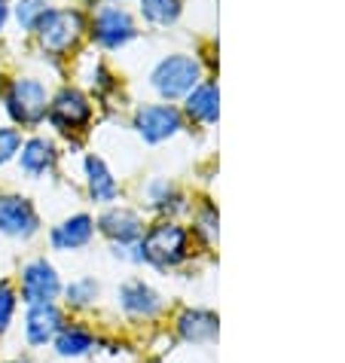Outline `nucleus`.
Here are the masks:
<instances>
[{
    "instance_id": "f257e3e1",
    "label": "nucleus",
    "mask_w": 345,
    "mask_h": 363,
    "mask_svg": "<svg viewBox=\"0 0 345 363\" xmlns=\"http://www.w3.org/2000/svg\"><path fill=\"white\" fill-rule=\"evenodd\" d=\"M141 263L156 269H175L190 257V232L175 220H159L138 241Z\"/></svg>"
},
{
    "instance_id": "f03ea898",
    "label": "nucleus",
    "mask_w": 345,
    "mask_h": 363,
    "mask_svg": "<svg viewBox=\"0 0 345 363\" xmlns=\"http://www.w3.org/2000/svg\"><path fill=\"white\" fill-rule=\"evenodd\" d=\"M80 34H83V16L77 9H46L37 22L40 46L53 55L67 52L80 40Z\"/></svg>"
},
{
    "instance_id": "7ed1b4c3",
    "label": "nucleus",
    "mask_w": 345,
    "mask_h": 363,
    "mask_svg": "<svg viewBox=\"0 0 345 363\" xmlns=\"http://www.w3.org/2000/svg\"><path fill=\"white\" fill-rule=\"evenodd\" d=\"M199 77H202V70H199L196 58L168 55V58H162V62L156 65V70H153V89L162 98L175 101V98L190 95L192 89L199 86Z\"/></svg>"
},
{
    "instance_id": "20e7f679",
    "label": "nucleus",
    "mask_w": 345,
    "mask_h": 363,
    "mask_svg": "<svg viewBox=\"0 0 345 363\" xmlns=\"http://www.w3.org/2000/svg\"><path fill=\"white\" fill-rule=\"evenodd\" d=\"M62 278L53 263H46L43 257L25 263L22 272H18V290L16 294L22 296L25 306H43V302H55L62 296Z\"/></svg>"
},
{
    "instance_id": "39448f33",
    "label": "nucleus",
    "mask_w": 345,
    "mask_h": 363,
    "mask_svg": "<svg viewBox=\"0 0 345 363\" xmlns=\"http://www.w3.org/2000/svg\"><path fill=\"white\" fill-rule=\"evenodd\" d=\"M6 110L16 123L37 125L46 116V89L37 79H13L6 92Z\"/></svg>"
},
{
    "instance_id": "423d86ee",
    "label": "nucleus",
    "mask_w": 345,
    "mask_h": 363,
    "mask_svg": "<svg viewBox=\"0 0 345 363\" xmlns=\"http://www.w3.org/2000/svg\"><path fill=\"white\" fill-rule=\"evenodd\" d=\"M135 128L147 144H159V140L177 135L184 128V119L171 104H147L135 113Z\"/></svg>"
},
{
    "instance_id": "0eeeda50",
    "label": "nucleus",
    "mask_w": 345,
    "mask_h": 363,
    "mask_svg": "<svg viewBox=\"0 0 345 363\" xmlns=\"http://www.w3.org/2000/svg\"><path fill=\"white\" fill-rule=\"evenodd\" d=\"M40 229L34 205L22 196H0V235L6 238H31Z\"/></svg>"
},
{
    "instance_id": "6e6552de",
    "label": "nucleus",
    "mask_w": 345,
    "mask_h": 363,
    "mask_svg": "<svg viewBox=\"0 0 345 363\" xmlns=\"http://www.w3.org/2000/svg\"><path fill=\"white\" fill-rule=\"evenodd\" d=\"M65 327V311L55 302H43V306H28L25 311V342L31 348L53 345L58 330Z\"/></svg>"
},
{
    "instance_id": "1a4fd4ad",
    "label": "nucleus",
    "mask_w": 345,
    "mask_h": 363,
    "mask_svg": "<svg viewBox=\"0 0 345 363\" xmlns=\"http://www.w3.org/2000/svg\"><path fill=\"white\" fill-rule=\"evenodd\" d=\"M92 34H95V40L101 46L119 49V46H126L128 40L135 37V22H131V16L126 13L123 6H104L95 16Z\"/></svg>"
},
{
    "instance_id": "9d476101",
    "label": "nucleus",
    "mask_w": 345,
    "mask_h": 363,
    "mask_svg": "<svg viewBox=\"0 0 345 363\" xmlns=\"http://www.w3.org/2000/svg\"><path fill=\"white\" fill-rule=\"evenodd\" d=\"M89 116H92V104H89V98L80 92V89H62V92L55 95L53 107H49V119H53V125L62 128V132L86 125Z\"/></svg>"
},
{
    "instance_id": "9b49d317",
    "label": "nucleus",
    "mask_w": 345,
    "mask_h": 363,
    "mask_svg": "<svg viewBox=\"0 0 345 363\" xmlns=\"http://www.w3.org/2000/svg\"><path fill=\"white\" fill-rule=\"evenodd\" d=\"M98 232L104 238H110L114 245H138L141 235H144V223L131 208H110L98 217Z\"/></svg>"
},
{
    "instance_id": "f8f14e48",
    "label": "nucleus",
    "mask_w": 345,
    "mask_h": 363,
    "mask_svg": "<svg viewBox=\"0 0 345 363\" xmlns=\"http://www.w3.org/2000/svg\"><path fill=\"white\" fill-rule=\"evenodd\" d=\"M119 308H123L131 320H150L162 311V299L144 281H126V284L119 287Z\"/></svg>"
},
{
    "instance_id": "ddd939ff",
    "label": "nucleus",
    "mask_w": 345,
    "mask_h": 363,
    "mask_svg": "<svg viewBox=\"0 0 345 363\" xmlns=\"http://www.w3.org/2000/svg\"><path fill=\"white\" fill-rule=\"evenodd\" d=\"M53 345H55V354L58 357H65V360H77V357H86V354H92L95 345H98V336H95V330L83 324V320H65V327L58 330V336L53 339Z\"/></svg>"
},
{
    "instance_id": "4468645a",
    "label": "nucleus",
    "mask_w": 345,
    "mask_h": 363,
    "mask_svg": "<svg viewBox=\"0 0 345 363\" xmlns=\"http://www.w3.org/2000/svg\"><path fill=\"white\" fill-rule=\"evenodd\" d=\"M92 235H95V220L89 214H74L49 232V245L55 250H62V254H67V250L86 247L89 241H92Z\"/></svg>"
},
{
    "instance_id": "2eb2a0df",
    "label": "nucleus",
    "mask_w": 345,
    "mask_h": 363,
    "mask_svg": "<svg viewBox=\"0 0 345 363\" xmlns=\"http://www.w3.org/2000/svg\"><path fill=\"white\" fill-rule=\"evenodd\" d=\"M217 315L208 308H187L177 318V336L190 345H211L217 339Z\"/></svg>"
},
{
    "instance_id": "dca6fc26",
    "label": "nucleus",
    "mask_w": 345,
    "mask_h": 363,
    "mask_svg": "<svg viewBox=\"0 0 345 363\" xmlns=\"http://www.w3.org/2000/svg\"><path fill=\"white\" fill-rule=\"evenodd\" d=\"M86 177H89V193H92L95 201H101V205H110V201H116L119 186H116L114 174L107 171L104 159L89 156L86 159Z\"/></svg>"
},
{
    "instance_id": "f3484780",
    "label": "nucleus",
    "mask_w": 345,
    "mask_h": 363,
    "mask_svg": "<svg viewBox=\"0 0 345 363\" xmlns=\"http://www.w3.org/2000/svg\"><path fill=\"white\" fill-rule=\"evenodd\" d=\"M217 101H220V95H217L214 83H199L187 98V113L192 119H199V123L211 125V123H217V113H220Z\"/></svg>"
},
{
    "instance_id": "a211bd4d",
    "label": "nucleus",
    "mask_w": 345,
    "mask_h": 363,
    "mask_svg": "<svg viewBox=\"0 0 345 363\" xmlns=\"http://www.w3.org/2000/svg\"><path fill=\"white\" fill-rule=\"evenodd\" d=\"M55 162V147L49 144L46 138H31L28 144L22 147V168L28 171L31 177L43 174V171Z\"/></svg>"
},
{
    "instance_id": "6ab92c4d",
    "label": "nucleus",
    "mask_w": 345,
    "mask_h": 363,
    "mask_svg": "<svg viewBox=\"0 0 345 363\" xmlns=\"http://www.w3.org/2000/svg\"><path fill=\"white\" fill-rule=\"evenodd\" d=\"M62 294H65V302L70 308H89V306H95L101 287H98L95 278H77V281H70Z\"/></svg>"
},
{
    "instance_id": "aec40b11",
    "label": "nucleus",
    "mask_w": 345,
    "mask_h": 363,
    "mask_svg": "<svg viewBox=\"0 0 345 363\" xmlns=\"http://www.w3.org/2000/svg\"><path fill=\"white\" fill-rule=\"evenodd\" d=\"M141 13L153 25H171L180 16V0H141Z\"/></svg>"
},
{
    "instance_id": "412c9836",
    "label": "nucleus",
    "mask_w": 345,
    "mask_h": 363,
    "mask_svg": "<svg viewBox=\"0 0 345 363\" xmlns=\"http://www.w3.org/2000/svg\"><path fill=\"white\" fill-rule=\"evenodd\" d=\"M16 308H18V294L9 281H0V336L13 327V318H16Z\"/></svg>"
},
{
    "instance_id": "4be33fe9",
    "label": "nucleus",
    "mask_w": 345,
    "mask_h": 363,
    "mask_svg": "<svg viewBox=\"0 0 345 363\" xmlns=\"http://www.w3.org/2000/svg\"><path fill=\"white\" fill-rule=\"evenodd\" d=\"M147 196H150V205H153L156 211H168V208H180L177 201H180V196H177V189L171 186V184H165V180H153V184L147 186Z\"/></svg>"
},
{
    "instance_id": "5701e85b",
    "label": "nucleus",
    "mask_w": 345,
    "mask_h": 363,
    "mask_svg": "<svg viewBox=\"0 0 345 363\" xmlns=\"http://www.w3.org/2000/svg\"><path fill=\"white\" fill-rule=\"evenodd\" d=\"M46 13V4L43 0H22L16 9V16H18V25L22 28H37L40 22V16Z\"/></svg>"
},
{
    "instance_id": "b1692460",
    "label": "nucleus",
    "mask_w": 345,
    "mask_h": 363,
    "mask_svg": "<svg viewBox=\"0 0 345 363\" xmlns=\"http://www.w3.org/2000/svg\"><path fill=\"white\" fill-rule=\"evenodd\" d=\"M18 147H22L18 128H0V165H6L18 153Z\"/></svg>"
},
{
    "instance_id": "393cba45",
    "label": "nucleus",
    "mask_w": 345,
    "mask_h": 363,
    "mask_svg": "<svg viewBox=\"0 0 345 363\" xmlns=\"http://www.w3.org/2000/svg\"><path fill=\"white\" fill-rule=\"evenodd\" d=\"M196 232H199V235H205V241H214V238H217V211L211 208V205L199 214V226H196Z\"/></svg>"
},
{
    "instance_id": "a878e982",
    "label": "nucleus",
    "mask_w": 345,
    "mask_h": 363,
    "mask_svg": "<svg viewBox=\"0 0 345 363\" xmlns=\"http://www.w3.org/2000/svg\"><path fill=\"white\" fill-rule=\"evenodd\" d=\"M4 22H6V6L0 4V28H4Z\"/></svg>"
},
{
    "instance_id": "bb28decb",
    "label": "nucleus",
    "mask_w": 345,
    "mask_h": 363,
    "mask_svg": "<svg viewBox=\"0 0 345 363\" xmlns=\"http://www.w3.org/2000/svg\"><path fill=\"white\" fill-rule=\"evenodd\" d=\"M147 363H159V360H147Z\"/></svg>"
},
{
    "instance_id": "cd10ccee",
    "label": "nucleus",
    "mask_w": 345,
    "mask_h": 363,
    "mask_svg": "<svg viewBox=\"0 0 345 363\" xmlns=\"http://www.w3.org/2000/svg\"><path fill=\"white\" fill-rule=\"evenodd\" d=\"M0 4H4V0H0Z\"/></svg>"
}]
</instances>
